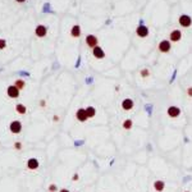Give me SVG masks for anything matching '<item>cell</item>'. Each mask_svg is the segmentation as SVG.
I'll return each mask as SVG.
<instances>
[{
  "instance_id": "cell-19",
  "label": "cell",
  "mask_w": 192,
  "mask_h": 192,
  "mask_svg": "<svg viewBox=\"0 0 192 192\" xmlns=\"http://www.w3.org/2000/svg\"><path fill=\"white\" fill-rule=\"evenodd\" d=\"M14 86L18 89V90H23L24 89V86H26V82L23 81V79H16V82H14Z\"/></svg>"
},
{
  "instance_id": "cell-29",
  "label": "cell",
  "mask_w": 192,
  "mask_h": 192,
  "mask_svg": "<svg viewBox=\"0 0 192 192\" xmlns=\"http://www.w3.org/2000/svg\"><path fill=\"white\" fill-rule=\"evenodd\" d=\"M16 2H18V3H23V2H26V0H16Z\"/></svg>"
},
{
  "instance_id": "cell-18",
  "label": "cell",
  "mask_w": 192,
  "mask_h": 192,
  "mask_svg": "<svg viewBox=\"0 0 192 192\" xmlns=\"http://www.w3.org/2000/svg\"><path fill=\"white\" fill-rule=\"evenodd\" d=\"M86 113H87L89 119L90 118H94V117L96 115V109L94 106H87V108H86Z\"/></svg>"
},
{
  "instance_id": "cell-17",
  "label": "cell",
  "mask_w": 192,
  "mask_h": 192,
  "mask_svg": "<svg viewBox=\"0 0 192 192\" xmlns=\"http://www.w3.org/2000/svg\"><path fill=\"white\" fill-rule=\"evenodd\" d=\"M16 111H17L18 114H21V115H24V114L27 113V108L24 106L23 104H17V105H16Z\"/></svg>"
},
{
  "instance_id": "cell-11",
  "label": "cell",
  "mask_w": 192,
  "mask_h": 192,
  "mask_svg": "<svg viewBox=\"0 0 192 192\" xmlns=\"http://www.w3.org/2000/svg\"><path fill=\"white\" fill-rule=\"evenodd\" d=\"M136 35H137L138 37H141V39H144V37H147V36H148V28L141 23L140 26L136 28Z\"/></svg>"
},
{
  "instance_id": "cell-10",
  "label": "cell",
  "mask_w": 192,
  "mask_h": 192,
  "mask_svg": "<svg viewBox=\"0 0 192 192\" xmlns=\"http://www.w3.org/2000/svg\"><path fill=\"white\" fill-rule=\"evenodd\" d=\"M76 119H77V120H79L81 123H85L86 120L89 119L87 113H86V109H83V108H79V109L76 111Z\"/></svg>"
},
{
  "instance_id": "cell-2",
  "label": "cell",
  "mask_w": 192,
  "mask_h": 192,
  "mask_svg": "<svg viewBox=\"0 0 192 192\" xmlns=\"http://www.w3.org/2000/svg\"><path fill=\"white\" fill-rule=\"evenodd\" d=\"M178 23H179V26H182L183 28H188L192 24V18L188 14H182L178 18Z\"/></svg>"
},
{
  "instance_id": "cell-21",
  "label": "cell",
  "mask_w": 192,
  "mask_h": 192,
  "mask_svg": "<svg viewBox=\"0 0 192 192\" xmlns=\"http://www.w3.org/2000/svg\"><path fill=\"white\" fill-rule=\"evenodd\" d=\"M47 192H58V187H57V184H50L49 186V188H47Z\"/></svg>"
},
{
  "instance_id": "cell-6",
  "label": "cell",
  "mask_w": 192,
  "mask_h": 192,
  "mask_svg": "<svg viewBox=\"0 0 192 192\" xmlns=\"http://www.w3.org/2000/svg\"><path fill=\"white\" fill-rule=\"evenodd\" d=\"M26 166H27V169H30V170H36V169H39V166H40L39 159H36V158H30V159L27 160V163H26Z\"/></svg>"
},
{
  "instance_id": "cell-16",
  "label": "cell",
  "mask_w": 192,
  "mask_h": 192,
  "mask_svg": "<svg viewBox=\"0 0 192 192\" xmlns=\"http://www.w3.org/2000/svg\"><path fill=\"white\" fill-rule=\"evenodd\" d=\"M122 127H123V129H126V131H131L132 127H133V120L129 119V118L124 119L122 123Z\"/></svg>"
},
{
  "instance_id": "cell-7",
  "label": "cell",
  "mask_w": 192,
  "mask_h": 192,
  "mask_svg": "<svg viewBox=\"0 0 192 192\" xmlns=\"http://www.w3.org/2000/svg\"><path fill=\"white\" fill-rule=\"evenodd\" d=\"M182 39V31L181 30H173L169 33V41L170 42H178Z\"/></svg>"
},
{
  "instance_id": "cell-13",
  "label": "cell",
  "mask_w": 192,
  "mask_h": 192,
  "mask_svg": "<svg viewBox=\"0 0 192 192\" xmlns=\"http://www.w3.org/2000/svg\"><path fill=\"white\" fill-rule=\"evenodd\" d=\"M152 187H154V190H155L156 192H163L165 190V182L162 181V179H156V181L154 182Z\"/></svg>"
},
{
  "instance_id": "cell-1",
  "label": "cell",
  "mask_w": 192,
  "mask_h": 192,
  "mask_svg": "<svg viewBox=\"0 0 192 192\" xmlns=\"http://www.w3.org/2000/svg\"><path fill=\"white\" fill-rule=\"evenodd\" d=\"M170 49H172V42L169 40H162L158 44V50L160 53H163V54H166V53H169L170 51Z\"/></svg>"
},
{
  "instance_id": "cell-20",
  "label": "cell",
  "mask_w": 192,
  "mask_h": 192,
  "mask_svg": "<svg viewBox=\"0 0 192 192\" xmlns=\"http://www.w3.org/2000/svg\"><path fill=\"white\" fill-rule=\"evenodd\" d=\"M141 77H144V78H146V77H148V76H150V71H148V69H146V68H145V69H142L141 71Z\"/></svg>"
},
{
  "instance_id": "cell-4",
  "label": "cell",
  "mask_w": 192,
  "mask_h": 192,
  "mask_svg": "<svg viewBox=\"0 0 192 192\" xmlns=\"http://www.w3.org/2000/svg\"><path fill=\"white\" fill-rule=\"evenodd\" d=\"M181 113H182V110L178 106H176V105H170V106L166 109V114H168L169 118H178V117L181 115Z\"/></svg>"
},
{
  "instance_id": "cell-26",
  "label": "cell",
  "mask_w": 192,
  "mask_h": 192,
  "mask_svg": "<svg viewBox=\"0 0 192 192\" xmlns=\"http://www.w3.org/2000/svg\"><path fill=\"white\" fill-rule=\"evenodd\" d=\"M78 178H79V176H78L77 173H76V174L73 176V178H72V179H73V181H78Z\"/></svg>"
},
{
  "instance_id": "cell-22",
  "label": "cell",
  "mask_w": 192,
  "mask_h": 192,
  "mask_svg": "<svg viewBox=\"0 0 192 192\" xmlns=\"http://www.w3.org/2000/svg\"><path fill=\"white\" fill-rule=\"evenodd\" d=\"M14 148H16V150H18V151H21L22 150V142L21 141L14 142Z\"/></svg>"
},
{
  "instance_id": "cell-24",
  "label": "cell",
  "mask_w": 192,
  "mask_h": 192,
  "mask_svg": "<svg viewBox=\"0 0 192 192\" xmlns=\"http://www.w3.org/2000/svg\"><path fill=\"white\" fill-rule=\"evenodd\" d=\"M187 95H188V97H192V86H190L187 89Z\"/></svg>"
},
{
  "instance_id": "cell-28",
  "label": "cell",
  "mask_w": 192,
  "mask_h": 192,
  "mask_svg": "<svg viewBox=\"0 0 192 192\" xmlns=\"http://www.w3.org/2000/svg\"><path fill=\"white\" fill-rule=\"evenodd\" d=\"M40 106H45V100H41V103H40Z\"/></svg>"
},
{
  "instance_id": "cell-30",
  "label": "cell",
  "mask_w": 192,
  "mask_h": 192,
  "mask_svg": "<svg viewBox=\"0 0 192 192\" xmlns=\"http://www.w3.org/2000/svg\"><path fill=\"white\" fill-rule=\"evenodd\" d=\"M184 192H190V191H184Z\"/></svg>"
},
{
  "instance_id": "cell-25",
  "label": "cell",
  "mask_w": 192,
  "mask_h": 192,
  "mask_svg": "<svg viewBox=\"0 0 192 192\" xmlns=\"http://www.w3.org/2000/svg\"><path fill=\"white\" fill-rule=\"evenodd\" d=\"M53 122H59V117H58L57 114H55V115L53 117Z\"/></svg>"
},
{
  "instance_id": "cell-23",
  "label": "cell",
  "mask_w": 192,
  "mask_h": 192,
  "mask_svg": "<svg viewBox=\"0 0 192 192\" xmlns=\"http://www.w3.org/2000/svg\"><path fill=\"white\" fill-rule=\"evenodd\" d=\"M5 47H7V41L4 39H0V50H3Z\"/></svg>"
},
{
  "instance_id": "cell-27",
  "label": "cell",
  "mask_w": 192,
  "mask_h": 192,
  "mask_svg": "<svg viewBox=\"0 0 192 192\" xmlns=\"http://www.w3.org/2000/svg\"><path fill=\"white\" fill-rule=\"evenodd\" d=\"M58 192H69V190H67V188H61V190H59Z\"/></svg>"
},
{
  "instance_id": "cell-3",
  "label": "cell",
  "mask_w": 192,
  "mask_h": 192,
  "mask_svg": "<svg viewBox=\"0 0 192 192\" xmlns=\"http://www.w3.org/2000/svg\"><path fill=\"white\" fill-rule=\"evenodd\" d=\"M9 131L13 134H19L22 132V123L21 120H13L9 124Z\"/></svg>"
},
{
  "instance_id": "cell-8",
  "label": "cell",
  "mask_w": 192,
  "mask_h": 192,
  "mask_svg": "<svg viewBox=\"0 0 192 192\" xmlns=\"http://www.w3.org/2000/svg\"><path fill=\"white\" fill-rule=\"evenodd\" d=\"M97 44H99V39L95 35H87L86 36V45H87L89 47L94 49L95 46H97Z\"/></svg>"
},
{
  "instance_id": "cell-15",
  "label": "cell",
  "mask_w": 192,
  "mask_h": 192,
  "mask_svg": "<svg viewBox=\"0 0 192 192\" xmlns=\"http://www.w3.org/2000/svg\"><path fill=\"white\" fill-rule=\"evenodd\" d=\"M81 33H82L81 26H79V24H74V26L72 27V30H71V36L72 37H79Z\"/></svg>"
},
{
  "instance_id": "cell-14",
  "label": "cell",
  "mask_w": 192,
  "mask_h": 192,
  "mask_svg": "<svg viewBox=\"0 0 192 192\" xmlns=\"http://www.w3.org/2000/svg\"><path fill=\"white\" fill-rule=\"evenodd\" d=\"M35 33H36V36H39V37H45L46 33H47V28L44 26V24H39V26L36 27V30H35Z\"/></svg>"
},
{
  "instance_id": "cell-9",
  "label": "cell",
  "mask_w": 192,
  "mask_h": 192,
  "mask_svg": "<svg viewBox=\"0 0 192 192\" xmlns=\"http://www.w3.org/2000/svg\"><path fill=\"white\" fill-rule=\"evenodd\" d=\"M120 106H122V109H123V110H126V111H131V110L133 109V106H134V101L132 100V99L127 97V99H124V100L122 101Z\"/></svg>"
},
{
  "instance_id": "cell-12",
  "label": "cell",
  "mask_w": 192,
  "mask_h": 192,
  "mask_svg": "<svg viewBox=\"0 0 192 192\" xmlns=\"http://www.w3.org/2000/svg\"><path fill=\"white\" fill-rule=\"evenodd\" d=\"M92 55H94V58L96 59H104L105 58V51L103 50L101 46H95L94 49H92Z\"/></svg>"
},
{
  "instance_id": "cell-5",
  "label": "cell",
  "mask_w": 192,
  "mask_h": 192,
  "mask_svg": "<svg viewBox=\"0 0 192 192\" xmlns=\"http://www.w3.org/2000/svg\"><path fill=\"white\" fill-rule=\"evenodd\" d=\"M7 95L10 99H18L19 95H21V91L18 90L14 85H10V86H8V89H7Z\"/></svg>"
}]
</instances>
